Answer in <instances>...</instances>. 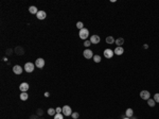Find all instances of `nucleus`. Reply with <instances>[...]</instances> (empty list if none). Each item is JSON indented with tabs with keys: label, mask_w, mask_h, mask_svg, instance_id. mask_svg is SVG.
<instances>
[{
	"label": "nucleus",
	"mask_w": 159,
	"mask_h": 119,
	"mask_svg": "<svg viewBox=\"0 0 159 119\" xmlns=\"http://www.w3.org/2000/svg\"><path fill=\"white\" fill-rule=\"evenodd\" d=\"M79 36H80V38H82V40H86V38L89 36V31H88V29L84 28V29H82V30H80Z\"/></svg>",
	"instance_id": "f257e3e1"
},
{
	"label": "nucleus",
	"mask_w": 159,
	"mask_h": 119,
	"mask_svg": "<svg viewBox=\"0 0 159 119\" xmlns=\"http://www.w3.org/2000/svg\"><path fill=\"white\" fill-rule=\"evenodd\" d=\"M63 115L64 116H70V115H72V111H71V107L69 105H65L63 106Z\"/></svg>",
	"instance_id": "f03ea898"
},
{
	"label": "nucleus",
	"mask_w": 159,
	"mask_h": 119,
	"mask_svg": "<svg viewBox=\"0 0 159 119\" xmlns=\"http://www.w3.org/2000/svg\"><path fill=\"white\" fill-rule=\"evenodd\" d=\"M34 67H35V65H34L33 63L28 62V63H26V65H24V70H26V72H32V71L34 70Z\"/></svg>",
	"instance_id": "7ed1b4c3"
},
{
	"label": "nucleus",
	"mask_w": 159,
	"mask_h": 119,
	"mask_svg": "<svg viewBox=\"0 0 159 119\" xmlns=\"http://www.w3.org/2000/svg\"><path fill=\"white\" fill-rule=\"evenodd\" d=\"M35 66L37 67V68H39V69L44 68V66H45V60L42 59V57L37 59V60L35 61Z\"/></svg>",
	"instance_id": "20e7f679"
},
{
	"label": "nucleus",
	"mask_w": 159,
	"mask_h": 119,
	"mask_svg": "<svg viewBox=\"0 0 159 119\" xmlns=\"http://www.w3.org/2000/svg\"><path fill=\"white\" fill-rule=\"evenodd\" d=\"M83 55H84V57L85 59H87V60H90V59H92L93 57V53H92V51H91L90 49H86V50H84Z\"/></svg>",
	"instance_id": "39448f33"
},
{
	"label": "nucleus",
	"mask_w": 159,
	"mask_h": 119,
	"mask_svg": "<svg viewBox=\"0 0 159 119\" xmlns=\"http://www.w3.org/2000/svg\"><path fill=\"white\" fill-rule=\"evenodd\" d=\"M114 54H115V52H114L111 49H105V50H104V56H105L106 59H111V57L114 56Z\"/></svg>",
	"instance_id": "423d86ee"
},
{
	"label": "nucleus",
	"mask_w": 159,
	"mask_h": 119,
	"mask_svg": "<svg viewBox=\"0 0 159 119\" xmlns=\"http://www.w3.org/2000/svg\"><path fill=\"white\" fill-rule=\"evenodd\" d=\"M140 97H141V99L148 101L151 97V94H150V91H142L141 93H140Z\"/></svg>",
	"instance_id": "0eeeda50"
},
{
	"label": "nucleus",
	"mask_w": 159,
	"mask_h": 119,
	"mask_svg": "<svg viewBox=\"0 0 159 119\" xmlns=\"http://www.w3.org/2000/svg\"><path fill=\"white\" fill-rule=\"evenodd\" d=\"M19 89L21 91V93H26V91L29 89V84L26 83V82L21 83V84L19 85Z\"/></svg>",
	"instance_id": "6e6552de"
},
{
	"label": "nucleus",
	"mask_w": 159,
	"mask_h": 119,
	"mask_svg": "<svg viewBox=\"0 0 159 119\" xmlns=\"http://www.w3.org/2000/svg\"><path fill=\"white\" fill-rule=\"evenodd\" d=\"M100 42H101V38H100L99 35H95H95H92L90 37V43H91V44H95H95H99Z\"/></svg>",
	"instance_id": "1a4fd4ad"
},
{
	"label": "nucleus",
	"mask_w": 159,
	"mask_h": 119,
	"mask_svg": "<svg viewBox=\"0 0 159 119\" xmlns=\"http://www.w3.org/2000/svg\"><path fill=\"white\" fill-rule=\"evenodd\" d=\"M13 71L15 75H21L22 73V67L19 66V65H15L13 67Z\"/></svg>",
	"instance_id": "9d476101"
},
{
	"label": "nucleus",
	"mask_w": 159,
	"mask_h": 119,
	"mask_svg": "<svg viewBox=\"0 0 159 119\" xmlns=\"http://www.w3.org/2000/svg\"><path fill=\"white\" fill-rule=\"evenodd\" d=\"M36 17H37L39 20H44L45 18L47 17V14L45 11H38V13L36 14Z\"/></svg>",
	"instance_id": "9b49d317"
},
{
	"label": "nucleus",
	"mask_w": 159,
	"mask_h": 119,
	"mask_svg": "<svg viewBox=\"0 0 159 119\" xmlns=\"http://www.w3.org/2000/svg\"><path fill=\"white\" fill-rule=\"evenodd\" d=\"M114 52H115V54H117V55H122L124 53V49H123V47H116Z\"/></svg>",
	"instance_id": "f8f14e48"
},
{
	"label": "nucleus",
	"mask_w": 159,
	"mask_h": 119,
	"mask_svg": "<svg viewBox=\"0 0 159 119\" xmlns=\"http://www.w3.org/2000/svg\"><path fill=\"white\" fill-rule=\"evenodd\" d=\"M116 45H117V47H122V45L124 44V38H122V37H119V38H117V40H116Z\"/></svg>",
	"instance_id": "ddd939ff"
},
{
	"label": "nucleus",
	"mask_w": 159,
	"mask_h": 119,
	"mask_svg": "<svg viewBox=\"0 0 159 119\" xmlns=\"http://www.w3.org/2000/svg\"><path fill=\"white\" fill-rule=\"evenodd\" d=\"M15 53L16 54H18V55H22L24 53V51H23V49H22L21 47H16L15 48Z\"/></svg>",
	"instance_id": "4468645a"
},
{
	"label": "nucleus",
	"mask_w": 159,
	"mask_h": 119,
	"mask_svg": "<svg viewBox=\"0 0 159 119\" xmlns=\"http://www.w3.org/2000/svg\"><path fill=\"white\" fill-rule=\"evenodd\" d=\"M29 12L31 14H37L38 13V10L36 7H34V5H31V7L29 8Z\"/></svg>",
	"instance_id": "2eb2a0df"
},
{
	"label": "nucleus",
	"mask_w": 159,
	"mask_h": 119,
	"mask_svg": "<svg viewBox=\"0 0 159 119\" xmlns=\"http://www.w3.org/2000/svg\"><path fill=\"white\" fill-rule=\"evenodd\" d=\"M132 115H134V111L132 110V108H127L125 112V116L128 117V118H130V117H132Z\"/></svg>",
	"instance_id": "dca6fc26"
},
{
	"label": "nucleus",
	"mask_w": 159,
	"mask_h": 119,
	"mask_svg": "<svg viewBox=\"0 0 159 119\" xmlns=\"http://www.w3.org/2000/svg\"><path fill=\"white\" fill-rule=\"evenodd\" d=\"M115 42L116 40L113 36H107V37H106V43H107V44L111 45V44H115Z\"/></svg>",
	"instance_id": "f3484780"
},
{
	"label": "nucleus",
	"mask_w": 159,
	"mask_h": 119,
	"mask_svg": "<svg viewBox=\"0 0 159 119\" xmlns=\"http://www.w3.org/2000/svg\"><path fill=\"white\" fill-rule=\"evenodd\" d=\"M28 98H29V95H28L26 93H21V94H20V99H21L22 101L28 100Z\"/></svg>",
	"instance_id": "a211bd4d"
},
{
	"label": "nucleus",
	"mask_w": 159,
	"mask_h": 119,
	"mask_svg": "<svg viewBox=\"0 0 159 119\" xmlns=\"http://www.w3.org/2000/svg\"><path fill=\"white\" fill-rule=\"evenodd\" d=\"M92 60L95 61V63H100V62H101V56H100L99 54H95V55H93Z\"/></svg>",
	"instance_id": "6ab92c4d"
},
{
	"label": "nucleus",
	"mask_w": 159,
	"mask_h": 119,
	"mask_svg": "<svg viewBox=\"0 0 159 119\" xmlns=\"http://www.w3.org/2000/svg\"><path fill=\"white\" fill-rule=\"evenodd\" d=\"M48 114L50 115V116H55V115H56V111L54 110V108H51L50 107L48 110Z\"/></svg>",
	"instance_id": "aec40b11"
},
{
	"label": "nucleus",
	"mask_w": 159,
	"mask_h": 119,
	"mask_svg": "<svg viewBox=\"0 0 159 119\" xmlns=\"http://www.w3.org/2000/svg\"><path fill=\"white\" fill-rule=\"evenodd\" d=\"M148 106L153 107V106H155L156 102H155V100H154V99H148Z\"/></svg>",
	"instance_id": "412c9836"
},
{
	"label": "nucleus",
	"mask_w": 159,
	"mask_h": 119,
	"mask_svg": "<svg viewBox=\"0 0 159 119\" xmlns=\"http://www.w3.org/2000/svg\"><path fill=\"white\" fill-rule=\"evenodd\" d=\"M76 28L80 29V30H82V29H84V24H83L82 21H79L76 24Z\"/></svg>",
	"instance_id": "4be33fe9"
},
{
	"label": "nucleus",
	"mask_w": 159,
	"mask_h": 119,
	"mask_svg": "<svg viewBox=\"0 0 159 119\" xmlns=\"http://www.w3.org/2000/svg\"><path fill=\"white\" fill-rule=\"evenodd\" d=\"M154 100H155L156 103H159V93H157L154 95Z\"/></svg>",
	"instance_id": "5701e85b"
},
{
	"label": "nucleus",
	"mask_w": 159,
	"mask_h": 119,
	"mask_svg": "<svg viewBox=\"0 0 159 119\" xmlns=\"http://www.w3.org/2000/svg\"><path fill=\"white\" fill-rule=\"evenodd\" d=\"M54 119H64V115L63 114H56L54 116Z\"/></svg>",
	"instance_id": "b1692460"
},
{
	"label": "nucleus",
	"mask_w": 159,
	"mask_h": 119,
	"mask_svg": "<svg viewBox=\"0 0 159 119\" xmlns=\"http://www.w3.org/2000/svg\"><path fill=\"white\" fill-rule=\"evenodd\" d=\"M71 116H72L73 119H77L80 117V114H79V113H76V112H74V113H72V115H71Z\"/></svg>",
	"instance_id": "393cba45"
},
{
	"label": "nucleus",
	"mask_w": 159,
	"mask_h": 119,
	"mask_svg": "<svg viewBox=\"0 0 159 119\" xmlns=\"http://www.w3.org/2000/svg\"><path fill=\"white\" fill-rule=\"evenodd\" d=\"M90 45H91L90 40H85V42H84V46L86 47V48H88V47L90 46Z\"/></svg>",
	"instance_id": "a878e982"
},
{
	"label": "nucleus",
	"mask_w": 159,
	"mask_h": 119,
	"mask_svg": "<svg viewBox=\"0 0 159 119\" xmlns=\"http://www.w3.org/2000/svg\"><path fill=\"white\" fill-rule=\"evenodd\" d=\"M55 111H56V114H62L63 113V108H61V107H56Z\"/></svg>",
	"instance_id": "bb28decb"
},
{
	"label": "nucleus",
	"mask_w": 159,
	"mask_h": 119,
	"mask_svg": "<svg viewBox=\"0 0 159 119\" xmlns=\"http://www.w3.org/2000/svg\"><path fill=\"white\" fill-rule=\"evenodd\" d=\"M7 53H8V54H12V49H8Z\"/></svg>",
	"instance_id": "cd10ccee"
},
{
	"label": "nucleus",
	"mask_w": 159,
	"mask_h": 119,
	"mask_svg": "<svg viewBox=\"0 0 159 119\" xmlns=\"http://www.w3.org/2000/svg\"><path fill=\"white\" fill-rule=\"evenodd\" d=\"M38 114H40V115H42V110H38Z\"/></svg>",
	"instance_id": "c85d7f7f"
},
{
	"label": "nucleus",
	"mask_w": 159,
	"mask_h": 119,
	"mask_svg": "<svg viewBox=\"0 0 159 119\" xmlns=\"http://www.w3.org/2000/svg\"><path fill=\"white\" fill-rule=\"evenodd\" d=\"M143 48H144V49H148V45H144Z\"/></svg>",
	"instance_id": "c756f323"
},
{
	"label": "nucleus",
	"mask_w": 159,
	"mask_h": 119,
	"mask_svg": "<svg viewBox=\"0 0 159 119\" xmlns=\"http://www.w3.org/2000/svg\"><path fill=\"white\" fill-rule=\"evenodd\" d=\"M123 119H130V118H128V117H126V116H125V117H124Z\"/></svg>",
	"instance_id": "7c9ffc66"
},
{
	"label": "nucleus",
	"mask_w": 159,
	"mask_h": 119,
	"mask_svg": "<svg viewBox=\"0 0 159 119\" xmlns=\"http://www.w3.org/2000/svg\"><path fill=\"white\" fill-rule=\"evenodd\" d=\"M132 119H137V118H136V117H134V118H132Z\"/></svg>",
	"instance_id": "2f4dec72"
}]
</instances>
